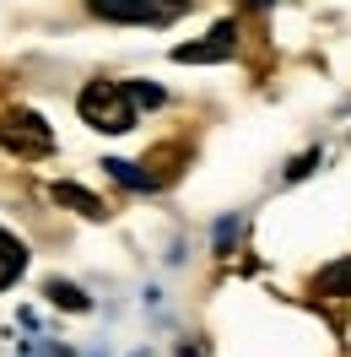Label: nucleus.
Segmentation results:
<instances>
[{
	"instance_id": "obj_1",
	"label": "nucleus",
	"mask_w": 351,
	"mask_h": 357,
	"mask_svg": "<svg viewBox=\"0 0 351 357\" xmlns=\"http://www.w3.org/2000/svg\"><path fill=\"white\" fill-rule=\"evenodd\" d=\"M76 114H81V125L103 135H125L135 125V98L125 82H87L81 98H76Z\"/></svg>"
},
{
	"instance_id": "obj_2",
	"label": "nucleus",
	"mask_w": 351,
	"mask_h": 357,
	"mask_svg": "<svg viewBox=\"0 0 351 357\" xmlns=\"http://www.w3.org/2000/svg\"><path fill=\"white\" fill-rule=\"evenodd\" d=\"M0 146L22 162H38V157L54 152V130L44 125V114L33 109H6L0 114Z\"/></svg>"
},
{
	"instance_id": "obj_3",
	"label": "nucleus",
	"mask_w": 351,
	"mask_h": 357,
	"mask_svg": "<svg viewBox=\"0 0 351 357\" xmlns=\"http://www.w3.org/2000/svg\"><path fill=\"white\" fill-rule=\"evenodd\" d=\"M233 44H238V27H233V22H217L200 44H178L173 60H178V66H211V60H227Z\"/></svg>"
},
{
	"instance_id": "obj_4",
	"label": "nucleus",
	"mask_w": 351,
	"mask_h": 357,
	"mask_svg": "<svg viewBox=\"0 0 351 357\" xmlns=\"http://www.w3.org/2000/svg\"><path fill=\"white\" fill-rule=\"evenodd\" d=\"M87 11H92V17H103V22H125V27L162 22V17H168L157 0H87Z\"/></svg>"
},
{
	"instance_id": "obj_5",
	"label": "nucleus",
	"mask_w": 351,
	"mask_h": 357,
	"mask_svg": "<svg viewBox=\"0 0 351 357\" xmlns=\"http://www.w3.org/2000/svg\"><path fill=\"white\" fill-rule=\"evenodd\" d=\"M49 195H54V201H60V206H70V211H81L87 222H103V217H109V206L98 201L92 190H81V184H70V178H60V184H54Z\"/></svg>"
},
{
	"instance_id": "obj_6",
	"label": "nucleus",
	"mask_w": 351,
	"mask_h": 357,
	"mask_svg": "<svg viewBox=\"0 0 351 357\" xmlns=\"http://www.w3.org/2000/svg\"><path fill=\"white\" fill-rule=\"evenodd\" d=\"M27 271V244L17 238V233H6L0 227V292L6 287H17V276Z\"/></svg>"
},
{
	"instance_id": "obj_7",
	"label": "nucleus",
	"mask_w": 351,
	"mask_h": 357,
	"mask_svg": "<svg viewBox=\"0 0 351 357\" xmlns=\"http://www.w3.org/2000/svg\"><path fill=\"white\" fill-rule=\"evenodd\" d=\"M313 292H319V298H351V255L319 271V276H313Z\"/></svg>"
},
{
	"instance_id": "obj_8",
	"label": "nucleus",
	"mask_w": 351,
	"mask_h": 357,
	"mask_svg": "<svg viewBox=\"0 0 351 357\" xmlns=\"http://www.w3.org/2000/svg\"><path fill=\"white\" fill-rule=\"evenodd\" d=\"M49 298L60 303V309H70V314H87L92 303H87V292L81 287H70V282H49Z\"/></svg>"
},
{
	"instance_id": "obj_9",
	"label": "nucleus",
	"mask_w": 351,
	"mask_h": 357,
	"mask_svg": "<svg viewBox=\"0 0 351 357\" xmlns=\"http://www.w3.org/2000/svg\"><path fill=\"white\" fill-rule=\"evenodd\" d=\"M103 168H109L114 178H119V184H130V190H152L157 178H146V174H135V162H119V157H109V162H103Z\"/></svg>"
},
{
	"instance_id": "obj_10",
	"label": "nucleus",
	"mask_w": 351,
	"mask_h": 357,
	"mask_svg": "<svg viewBox=\"0 0 351 357\" xmlns=\"http://www.w3.org/2000/svg\"><path fill=\"white\" fill-rule=\"evenodd\" d=\"M130 98H135V109H157V103H162V87H130Z\"/></svg>"
},
{
	"instance_id": "obj_11",
	"label": "nucleus",
	"mask_w": 351,
	"mask_h": 357,
	"mask_svg": "<svg viewBox=\"0 0 351 357\" xmlns=\"http://www.w3.org/2000/svg\"><path fill=\"white\" fill-rule=\"evenodd\" d=\"M308 168H313V152H308V157H297V162H292V168H286V178H303Z\"/></svg>"
},
{
	"instance_id": "obj_12",
	"label": "nucleus",
	"mask_w": 351,
	"mask_h": 357,
	"mask_svg": "<svg viewBox=\"0 0 351 357\" xmlns=\"http://www.w3.org/2000/svg\"><path fill=\"white\" fill-rule=\"evenodd\" d=\"M157 6H162V11H184L189 0H157Z\"/></svg>"
},
{
	"instance_id": "obj_13",
	"label": "nucleus",
	"mask_w": 351,
	"mask_h": 357,
	"mask_svg": "<svg viewBox=\"0 0 351 357\" xmlns=\"http://www.w3.org/2000/svg\"><path fill=\"white\" fill-rule=\"evenodd\" d=\"M243 6H270V0H243Z\"/></svg>"
}]
</instances>
